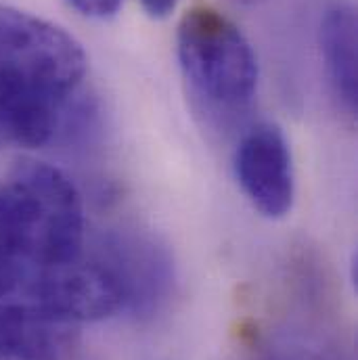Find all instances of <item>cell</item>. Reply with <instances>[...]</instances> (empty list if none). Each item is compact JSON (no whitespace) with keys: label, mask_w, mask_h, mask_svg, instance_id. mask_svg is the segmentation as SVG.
<instances>
[{"label":"cell","mask_w":358,"mask_h":360,"mask_svg":"<svg viewBox=\"0 0 358 360\" xmlns=\"http://www.w3.org/2000/svg\"><path fill=\"white\" fill-rule=\"evenodd\" d=\"M0 241L23 281L80 258L84 207L70 176L44 162H19L0 182Z\"/></svg>","instance_id":"1"},{"label":"cell","mask_w":358,"mask_h":360,"mask_svg":"<svg viewBox=\"0 0 358 360\" xmlns=\"http://www.w3.org/2000/svg\"><path fill=\"white\" fill-rule=\"evenodd\" d=\"M180 70L193 96L214 115H241L254 101L258 61L243 32L214 8H193L177 32Z\"/></svg>","instance_id":"2"},{"label":"cell","mask_w":358,"mask_h":360,"mask_svg":"<svg viewBox=\"0 0 358 360\" xmlns=\"http://www.w3.org/2000/svg\"><path fill=\"white\" fill-rule=\"evenodd\" d=\"M87 53L63 27L32 13L0 6V72L74 94L87 74Z\"/></svg>","instance_id":"3"},{"label":"cell","mask_w":358,"mask_h":360,"mask_svg":"<svg viewBox=\"0 0 358 360\" xmlns=\"http://www.w3.org/2000/svg\"><path fill=\"white\" fill-rule=\"evenodd\" d=\"M30 302L61 314L70 321H101L126 308L124 289L103 260L82 256L51 269L34 270L23 285Z\"/></svg>","instance_id":"4"},{"label":"cell","mask_w":358,"mask_h":360,"mask_svg":"<svg viewBox=\"0 0 358 360\" xmlns=\"http://www.w3.org/2000/svg\"><path fill=\"white\" fill-rule=\"evenodd\" d=\"M235 174L252 201L267 218H283L295 197L293 162L283 130L274 124L250 128L235 153Z\"/></svg>","instance_id":"5"},{"label":"cell","mask_w":358,"mask_h":360,"mask_svg":"<svg viewBox=\"0 0 358 360\" xmlns=\"http://www.w3.org/2000/svg\"><path fill=\"white\" fill-rule=\"evenodd\" d=\"M101 260L117 276L126 308L149 314L166 300L172 285V262L153 237L128 231L113 233L107 237Z\"/></svg>","instance_id":"6"},{"label":"cell","mask_w":358,"mask_h":360,"mask_svg":"<svg viewBox=\"0 0 358 360\" xmlns=\"http://www.w3.org/2000/svg\"><path fill=\"white\" fill-rule=\"evenodd\" d=\"M76 321L36 302L0 306V356L15 360H70L80 348Z\"/></svg>","instance_id":"7"},{"label":"cell","mask_w":358,"mask_h":360,"mask_svg":"<svg viewBox=\"0 0 358 360\" xmlns=\"http://www.w3.org/2000/svg\"><path fill=\"white\" fill-rule=\"evenodd\" d=\"M70 96L74 94H59L0 72V149L8 145L34 149L51 143Z\"/></svg>","instance_id":"8"},{"label":"cell","mask_w":358,"mask_h":360,"mask_svg":"<svg viewBox=\"0 0 358 360\" xmlns=\"http://www.w3.org/2000/svg\"><path fill=\"white\" fill-rule=\"evenodd\" d=\"M321 53L329 84L342 107L354 115L358 101L357 11L350 4L329 8L321 21Z\"/></svg>","instance_id":"9"},{"label":"cell","mask_w":358,"mask_h":360,"mask_svg":"<svg viewBox=\"0 0 358 360\" xmlns=\"http://www.w3.org/2000/svg\"><path fill=\"white\" fill-rule=\"evenodd\" d=\"M21 283H23V270L19 269V264L11 258V254L4 250L0 241V297L19 289Z\"/></svg>","instance_id":"10"},{"label":"cell","mask_w":358,"mask_h":360,"mask_svg":"<svg viewBox=\"0 0 358 360\" xmlns=\"http://www.w3.org/2000/svg\"><path fill=\"white\" fill-rule=\"evenodd\" d=\"M65 2L89 19H109L124 4V0H65Z\"/></svg>","instance_id":"11"},{"label":"cell","mask_w":358,"mask_h":360,"mask_svg":"<svg viewBox=\"0 0 358 360\" xmlns=\"http://www.w3.org/2000/svg\"><path fill=\"white\" fill-rule=\"evenodd\" d=\"M141 4L151 19H166L174 13L179 0H141Z\"/></svg>","instance_id":"12"},{"label":"cell","mask_w":358,"mask_h":360,"mask_svg":"<svg viewBox=\"0 0 358 360\" xmlns=\"http://www.w3.org/2000/svg\"><path fill=\"white\" fill-rule=\"evenodd\" d=\"M241 2H248V4H256V2H262V0H241Z\"/></svg>","instance_id":"13"},{"label":"cell","mask_w":358,"mask_h":360,"mask_svg":"<svg viewBox=\"0 0 358 360\" xmlns=\"http://www.w3.org/2000/svg\"><path fill=\"white\" fill-rule=\"evenodd\" d=\"M264 360H285V359H264Z\"/></svg>","instance_id":"14"}]
</instances>
